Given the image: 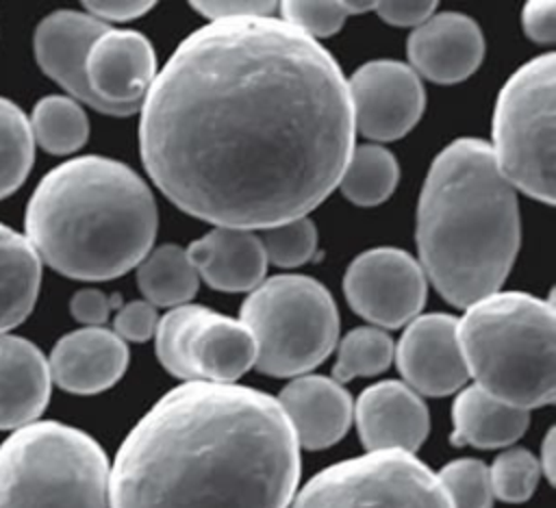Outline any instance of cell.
<instances>
[{
    "instance_id": "obj_33",
    "label": "cell",
    "mask_w": 556,
    "mask_h": 508,
    "mask_svg": "<svg viewBox=\"0 0 556 508\" xmlns=\"http://www.w3.org/2000/svg\"><path fill=\"white\" fill-rule=\"evenodd\" d=\"M278 9L282 13L280 20L315 41L334 35L348 17L345 4L330 0H287L280 2Z\"/></svg>"
},
{
    "instance_id": "obj_30",
    "label": "cell",
    "mask_w": 556,
    "mask_h": 508,
    "mask_svg": "<svg viewBox=\"0 0 556 508\" xmlns=\"http://www.w3.org/2000/svg\"><path fill=\"white\" fill-rule=\"evenodd\" d=\"M541 478L539 458L523 447H510L502 452L489 467V482L493 497L521 504L532 497Z\"/></svg>"
},
{
    "instance_id": "obj_36",
    "label": "cell",
    "mask_w": 556,
    "mask_h": 508,
    "mask_svg": "<svg viewBox=\"0 0 556 508\" xmlns=\"http://www.w3.org/2000/svg\"><path fill=\"white\" fill-rule=\"evenodd\" d=\"M526 35L536 43H552L556 39V4L554 0L526 2L521 13Z\"/></svg>"
},
{
    "instance_id": "obj_7",
    "label": "cell",
    "mask_w": 556,
    "mask_h": 508,
    "mask_svg": "<svg viewBox=\"0 0 556 508\" xmlns=\"http://www.w3.org/2000/svg\"><path fill=\"white\" fill-rule=\"evenodd\" d=\"M239 319L256 341L254 367L291 378L324 363L339 339V313L328 289L302 274L263 280L248 293Z\"/></svg>"
},
{
    "instance_id": "obj_16",
    "label": "cell",
    "mask_w": 556,
    "mask_h": 508,
    "mask_svg": "<svg viewBox=\"0 0 556 508\" xmlns=\"http://www.w3.org/2000/svg\"><path fill=\"white\" fill-rule=\"evenodd\" d=\"M128 367V345L113 330L85 326L61 336L48 360L50 380L63 391L93 395L111 389Z\"/></svg>"
},
{
    "instance_id": "obj_3",
    "label": "cell",
    "mask_w": 556,
    "mask_h": 508,
    "mask_svg": "<svg viewBox=\"0 0 556 508\" xmlns=\"http://www.w3.org/2000/svg\"><path fill=\"white\" fill-rule=\"evenodd\" d=\"M426 278L458 308L500 291L521 243L517 193L491 143L460 137L432 161L417 204Z\"/></svg>"
},
{
    "instance_id": "obj_19",
    "label": "cell",
    "mask_w": 556,
    "mask_h": 508,
    "mask_svg": "<svg viewBox=\"0 0 556 508\" xmlns=\"http://www.w3.org/2000/svg\"><path fill=\"white\" fill-rule=\"evenodd\" d=\"M187 256L198 278L217 291H252L265 280L267 258L252 230L215 226L187 247Z\"/></svg>"
},
{
    "instance_id": "obj_10",
    "label": "cell",
    "mask_w": 556,
    "mask_h": 508,
    "mask_svg": "<svg viewBox=\"0 0 556 508\" xmlns=\"http://www.w3.org/2000/svg\"><path fill=\"white\" fill-rule=\"evenodd\" d=\"M343 293L352 310L376 328H400L426 304V274L404 250L371 247L345 269Z\"/></svg>"
},
{
    "instance_id": "obj_32",
    "label": "cell",
    "mask_w": 556,
    "mask_h": 508,
    "mask_svg": "<svg viewBox=\"0 0 556 508\" xmlns=\"http://www.w3.org/2000/svg\"><path fill=\"white\" fill-rule=\"evenodd\" d=\"M452 508H491L493 491L489 467L476 458H456L437 473Z\"/></svg>"
},
{
    "instance_id": "obj_14",
    "label": "cell",
    "mask_w": 556,
    "mask_h": 508,
    "mask_svg": "<svg viewBox=\"0 0 556 508\" xmlns=\"http://www.w3.org/2000/svg\"><path fill=\"white\" fill-rule=\"evenodd\" d=\"M354 419L367 452L413 454L426 441L430 428L424 399L400 380L367 386L354 404Z\"/></svg>"
},
{
    "instance_id": "obj_40",
    "label": "cell",
    "mask_w": 556,
    "mask_h": 508,
    "mask_svg": "<svg viewBox=\"0 0 556 508\" xmlns=\"http://www.w3.org/2000/svg\"><path fill=\"white\" fill-rule=\"evenodd\" d=\"M554 428L547 432L543 445H541V458H539V467L541 471L547 475L549 482H554V469H556V462H554Z\"/></svg>"
},
{
    "instance_id": "obj_26",
    "label": "cell",
    "mask_w": 556,
    "mask_h": 508,
    "mask_svg": "<svg viewBox=\"0 0 556 508\" xmlns=\"http://www.w3.org/2000/svg\"><path fill=\"white\" fill-rule=\"evenodd\" d=\"M28 122L33 139L50 154H72L89 137V122L83 106L67 96L41 98Z\"/></svg>"
},
{
    "instance_id": "obj_15",
    "label": "cell",
    "mask_w": 556,
    "mask_h": 508,
    "mask_svg": "<svg viewBox=\"0 0 556 508\" xmlns=\"http://www.w3.org/2000/svg\"><path fill=\"white\" fill-rule=\"evenodd\" d=\"M406 52L415 74L439 85H456L480 67L484 37L469 15L445 11L430 15L408 35Z\"/></svg>"
},
{
    "instance_id": "obj_27",
    "label": "cell",
    "mask_w": 556,
    "mask_h": 508,
    "mask_svg": "<svg viewBox=\"0 0 556 508\" xmlns=\"http://www.w3.org/2000/svg\"><path fill=\"white\" fill-rule=\"evenodd\" d=\"M35 161V139L24 111L0 98V200L26 180Z\"/></svg>"
},
{
    "instance_id": "obj_6",
    "label": "cell",
    "mask_w": 556,
    "mask_h": 508,
    "mask_svg": "<svg viewBox=\"0 0 556 508\" xmlns=\"http://www.w3.org/2000/svg\"><path fill=\"white\" fill-rule=\"evenodd\" d=\"M109 471L87 432L26 423L0 443V508H109Z\"/></svg>"
},
{
    "instance_id": "obj_25",
    "label": "cell",
    "mask_w": 556,
    "mask_h": 508,
    "mask_svg": "<svg viewBox=\"0 0 556 508\" xmlns=\"http://www.w3.org/2000/svg\"><path fill=\"white\" fill-rule=\"evenodd\" d=\"M397 180L400 167L395 156L387 148L369 143L352 148L337 187L352 204L376 206L395 191Z\"/></svg>"
},
{
    "instance_id": "obj_22",
    "label": "cell",
    "mask_w": 556,
    "mask_h": 508,
    "mask_svg": "<svg viewBox=\"0 0 556 508\" xmlns=\"http://www.w3.org/2000/svg\"><path fill=\"white\" fill-rule=\"evenodd\" d=\"M452 421L454 432L450 439L454 445L493 449L515 443L526 432L530 415L526 408L506 404L471 384L456 395Z\"/></svg>"
},
{
    "instance_id": "obj_8",
    "label": "cell",
    "mask_w": 556,
    "mask_h": 508,
    "mask_svg": "<svg viewBox=\"0 0 556 508\" xmlns=\"http://www.w3.org/2000/svg\"><path fill=\"white\" fill-rule=\"evenodd\" d=\"M554 87L556 59L521 65L502 87L493 113L491 152L513 189L554 204Z\"/></svg>"
},
{
    "instance_id": "obj_24",
    "label": "cell",
    "mask_w": 556,
    "mask_h": 508,
    "mask_svg": "<svg viewBox=\"0 0 556 508\" xmlns=\"http://www.w3.org/2000/svg\"><path fill=\"white\" fill-rule=\"evenodd\" d=\"M198 271L180 245H159L137 265V284L154 308L187 304L198 291Z\"/></svg>"
},
{
    "instance_id": "obj_21",
    "label": "cell",
    "mask_w": 556,
    "mask_h": 508,
    "mask_svg": "<svg viewBox=\"0 0 556 508\" xmlns=\"http://www.w3.org/2000/svg\"><path fill=\"white\" fill-rule=\"evenodd\" d=\"M256 363V341L241 319L206 308L187 343V365L193 380L232 384Z\"/></svg>"
},
{
    "instance_id": "obj_38",
    "label": "cell",
    "mask_w": 556,
    "mask_h": 508,
    "mask_svg": "<svg viewBox=\"0 0 556 508\" xmlns=\"http://www.w3.org/2000/svg\"><path fill=\"white\" fill-rule=\"evenodd\" d=\"M111 304L113 302L102 291L83 289L74 293L70 302V310H72V317L85 326H102L109 317Z\"/></svg>"
},
{
    "instance_id": "obj_17",
    "label": "cell",
    "mask_w": 556,
    "mask_h": 508,
    "mask_svg": "<svg viewBox=\"0 0 556 508\" xmlns=\"http://www.w3.org/2000/svg\"><path fill=\"white\" fill-rule=\"evenodd\" d=\"M109 26L89 13L61 9L46 15L35 30V56L52 80H56L74 100L102 111V104L89 89L85 76V59L91 43Z\"/></svg>"
},
{
    "instance_id": "obj_31",
    "label": "cell",
    "mask_w": 556,
    "mask_h": 508,
    "mask_svg": "<svg viewBox=\"0 0 556 508\" xmlns=\"http://www.w3.org/2000/svg\"><path fill=\"white\" fill-rule=\"evenodd\" d=\"M267 263L295 267L315 256L317 228L308 217H298L278 226L263 228L258 234Z\"/></svg>"
},
{
    "instance_id": "obj_11",
    "label": "cell",
    "mask_w": 556,
    "mask_h": 508,
    "mask_svg": "<svg viewBox=\"0 0 556 508\" xmlns=\"http://www.w3.org/2000/svg\"><path fill=\"white\" fill-rule=\"evenodd\" d=\"M354 130L371 141H395L421 117L426 91L419 76L400 61L361 65L348 80Z\"/></svg>"
},
{
    "instance_id": "obj_9",
    "label": "cell",
    "mask_w": 556,
    "mask_h": 508,
    "mask_svg": "<svg viewBox=\"0 0 556 508\" xmlns=\"http://www.w3.org/2000/svg\"><path fill=\"white\" fill-rule=\"evenodd\" d=\"M291 508H452L437 473L406 452H367L313 475Z\"/></svg>"
},
{
    "instance_id": "obj_18",
    "label": "cell",
    "mask_w": 556,
    "mask_h": 508,
    "mask_svg": "<svg viewBox=\"0 0 556 508\" xmlns=\"http://www.w3.org/2000/svg\"><path fill=\"white\" fill-rule=\"evenodd\" d=\"M304 449H324L341 441L352 423L354 404L334 378L300 376L276 399Z\"/></svg>"
},
{
    "instance_id": "obj_37",
    "label": "cell",
    "mask_w": 556,
    "mask_h": 508,
    "mask_svg": "<svg viewBox=\"0 0 556 508\" xmlns=\"http://www.w3.org/2000/svg\"><path fill=\"white\" fill-rule=\"evenodd\" d=\"M380 20L393 26H419L430 15H434L437 2L432 0H395V2H376L374 4Z\"/></svg>"
},
{
    "instance_id": "obj_29",
    "label": "cell",
    "mask_w": 556,
    "mask_h": 508,
    "mask_svg": "<svg viewBox=\"0 0 556 508\" xmlns=\"http://www.w3.org/2000/svg\"><path fill=\"white\" fill-rule=\"evenodd\" d=\"M204 313H206V306H200V304L174 306L159 319L154 330V350H156L159 363L172 376L185 382H191V373L187 365V343L195 323Z\"/></svg>"
},
{
    "instance_id": "obj_39",
    "label": "cell",
    "mask_w": 556,
    "mask_h": 508,
    "mask_svg": "<svg viewBox=\"0 0 556 508\" xmlns=\"http://www.w3.org/2000/svg\"><path fill=\"white\" fill-rule=\"evenodd\" d=\"M154 7V2H146V0H96V2H85V9L89 15H93L96 20L104 22H128L135 20L139 15H143L146 11H150Z\"/></svg>"
},
{
    "instance_id": "obj_5",
    "label": "cell",
    "mask_w": 556,
    "mask_h": 508,
    "mask_svg": "<svg viewBox=\"0 0 556 508\" xmlns=\"http://www.w3.org/2000/svg\"><path fill=\"white\" fill-rule=\"evenodd\" d=\"M467 373L489 395L536 408L556 395V315L552 300L495 291L456 323Z\"/></svg>"
},
{
    "instance_id": "obj_35",
    "label": "cell",
    "mask_w": 556,
    "mask_h": 508,
    "mask_svg": "<svg viewBox=\"0 0 556 508\" xmlns=\"http://www.w3.org/2000/svg\"><path fill=\"white\" fill-rule=\"evenodd\" d=\"M200 15L208 22H224V20H239V17H267L278 9V2L269 0H202L191 2Z\"/></svg>"
},
{
    "instance_id": "obj_4",
    "label": "cell",
    "mask_w": 556,
    "mask_h": 508,
    "mask_svg": "<svg viewBox=\"0 0 556 508\" xmlns=\"http://www.w3.org/2000/svg\"><path fill=\"white\" fill-rule=\"evenodd\" d=\"M26 239L54 271L111 280L152 250L159 213L150 187L128 165L78 156L50 169L33 191Z\"/></svg>"
},
{
    "instance_id": "obj_23",
    "label": "cell",
    "mask_w": 556,
    "mask_h": 508,
    "mask_svg": "<svg viewBox=\"0 0 556 508\" xmlns=\"http://www.w3.org/2000/svg\"><path fill=\"white\" fill-rule=\"evenodd\" d=\"M41 258L26 237L0 224V332L20 326L33 310Z\"/></svg>"
},
{
    "instance_id": "obj_1",
    "label": "cell",
    "mask_w": 556,
    "mask_h": 508,
    "mask_svg": "<svg viewBox=\"0 0 556 508\" xmlns=\"http://www.w3.org/2000/svg\"><path fill=\"white\" fill-rule=\"evenodd\" d=\"M354 132L334 56L280 17H239L178 43L143 98L139 150L180 211L254 232L321 204Z\"/></svg>"
},
{
    "instance_id": "obj_2",
    "label": "cell",
    "mask_w": 556,
    "mask_h": 508,
    "mask_svg": "<svg viewBox=\"0 0 556 508\" xmlns=\"http://www.w3.org/2000/svg\"><path fill=\"white\" fill-rule=\"evenodd\" d=\"M300 445L276 397L217 382L167 391L126 434L111 508H287Z\"/></svg>"
},
{
    "instance_id": "obj_34",
    "label": "cell",
    "mask_w": 556,
    "mask_h": 508,
    "mask_svg": "<svg viewBox=\"0 0 556 508\" xmlns=\"http://www.w3.org/2000/svg\"><path fill=\"white\" fill-rule=\"evenodd\" d=\"M159 317H156V308L150 302L137 300V302H128L126 306H122L115 315L113 321V332L122 339V341H148L154 330H156Z\"/></svg>"
},
{
    "instance_id": "obj_13",
    "label": "cell",
    "mask_w": 556,
    "mask_h": 508,
    "mask_svg": "<svg viewBox=\"0 0 556 508\" xmlns=\"http://www.w3.org/2000/svg\"><path fill=\"white\" fill-rule=\"evenodd\" d=\"M458 319L445 313L417 315L406 323L393 358L415 393L443 397L458 391L469 373L458 343Z\"/></svg>"
},
{
    "instance_id": "obj_12",
    "label": "cell",
    "mask_w": 556,
    "mask_h": 508,
    "mask_svg": "<svg viewBox=\"0 0 556 508\" xmlns=\"http://www.w3.org/2000/svg\"><path fill=\"white\" fill-rule=\"evenodd\" d=\"M85 76L106 115H132L156 76L152 43L137 30L106 28L87 52Z\"/></svg>"
},
{
    "instance_id": "obj_20",
    "label": "cell",
    "mask_w": 556,
    "mask_h": 508,
    "mask_svg": "<svg viewBox=\"0 0 556 508\" xmlns=\"http://www.w3.org/2000/svg\"><path fill=\"white\" fill-rule=\"evenodd\" d=\"M50 369L28 339L0 332V430L37 421L50 399Z\"/></svg>"
},
{
    "instance_id": "obj_41",
    "label": "cell",
    "mask_w": 556,
    "mask_h": 508,
    "mask_svg": "<svg viewBox=\"0 0 556 508\" xmlns=\"http://www.w3.org/2000/svg\"><path fill=\"white\" fill-rule=\"evenodd\" d=\"M343 4H345V11H348V15H350V13L369 11V9H374L376 2H343Z\"/></svg>"
},
{
    "instance_id": "obj_28",
    "label": "cell",
    "mask_w": 556,
    "mask_h": 508,
    "mask_svg": "<svg viewBox=\"0 0 556 508\" xmlns=\"http://www.w3.org/2000/svg\"><path fill=\"white\" fill-rule=\"evenodd\" d=\"M393 352L395 345L382 328H354L339 343L332 376L339 384L358 376H376L391 365Z\"/></svg>"
}]
</instances>
